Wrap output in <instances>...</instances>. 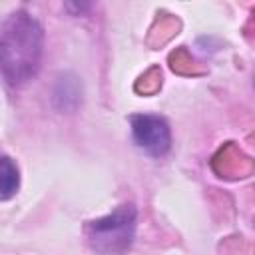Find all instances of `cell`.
I'll list each match as a JSON object with an SVG mask.
<instances>
[{"label": "cell", "mask_w": 255, "mask_h": 255, "mask_svg": "<svg viewBox=\"0 0 255 255\" xmlns=\"http://www.w3.org/2000/svg\"><path fill=\"white\" fill-rule=\"evenodd\" d=\"M137 209L133 203H122L112 213L92 219L84 225V237L92 251L100 255L126 253L135 237Z\"/></svg>", "instance_id": "2"}, {"label": "cell", "mask_w": 255, "mask_h": 255, "mask_svg": "<svg viewBox=\"0 0 255 255\" xmlns=\"http://www.w3.org/2000/svg\"><path fill=\"white\" fill-rule=\"evenodd\" d=\"M82 102V86L76 76L64 74L54 86V104L62 112H74Z\"/></svg>", "instance_id": "4"}, {"label": "cell", "mask_w": 255, "mask_h": 255, "mask_svg": "<svg viewBox=\"0 0 255 255\" xmlns=\"http://www.w3.org/2000/svg\"><path fill=\"white\" fill-rule=\"evenodd\" d=\"M131 137L139 149L151 157H163L171 147V129L165 118L153 114H135L129 118Z\"/></svg>", "instance_id": "3"}, {"label": "cell", "mask_w": 255, "mask_h": 255, "mask_svg": "<svg viewBox=\"0 0 255 255\" xmlns=\"http://www.w3.org/2000/svg\"><path fill=\"white\" fill-rule=\"evenodd\" d=\"M20 187V171L10 155H2V175H0V199L8 201Z\"/></svg>", "instance_id": "5"}, {"label": "cell", "mask_w": 255, "mask_h": 255, "mask_svg": "<svg viewBox=\"0 0 255 255\" xmlns=\"http://www.w3.org/2000/svg\"><path fill=\"white\" fill-rule=\"evenodd\" d=\"M44 32L32 14L16 10L2 22V76L8 86H22L30 82L40 68Z\"/></svg>", "instance_id": "1"}]
</instances>
